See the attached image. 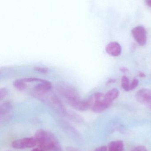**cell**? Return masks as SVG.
<instances>
[{
    "label": "cell",
    "instance_id": "7a4b0ae2",
    "mask_svg": "<svg viewBox=\"0 0 151 151\" xmlns=\"http://www.w3.org/2000/svg\"><path fill=\"white\" fill-rule=\"evenodd\" d=\"M57 91L66 101L72 106L81 99L78 92L72 86L66 84H61L57 86Z\"/></svg>",
    "mask_w": 151,
    "mask_h": 151
},
{
    "label": "cell",
    "instance_id": "2e32d148",
    "mask_svg": "<svg viewBox=\"0 0 151 151\" xmlns=\"http://www.w3.org/2000/svg\"><path fill=\"white\" fill-rule=\"evenodd\" d=\"M26 82H41L43 81V79H40L38 78H22Z\"/></svg>",
    "mask_w": 151,
    "mask_h": 151
},
{
    "label": "cell",
    "instance_id": "52a82bcc",
    "mask_svg": "<svg viewBox=\"0 0 151 151\" xmlns=\"http://www.w3.org/2000/svg\"><path fill=\"white\" fill-rule=\"evenodd\" d=\"M52 86L51 83L47 80H43L42 81L35 85L33 91L38 93H47L49 92L52 89Z\"/></svg>",
    "mask_w": 151,
    "mask_h": 151
},
{
    "label": "cell",
    "instance_id": "44dd1931",
    "mask_svg": "<svg viewBox=\"0 0 151 151\" xmlns=\"http://www.w3.org/2000/svg\"><path fill=\"white\" fill-rule=\"evenodd\" d=\"M145 2L147 6L151 8V0H145Z\"/></svg>",
    "mask_w": 151,
    "mask_h": 151
},
{
    "label": "cell",
    "instance_id": "8992f818",
    "mask_svg": "<svg viewBox=\"0 0 151 151\" xmlns=\"http://www.w3.org/2000/svg\"><path fill=\"white\" fill-rule=\"evenodd\" d=\"M112 104V102L103 98L102 99L96 102L90 109L94 112L96 113H100L110 107Z\"/></svg>",
    "mask_w": 151,
    "mask_h": 151
},
{
    "label": "cell",
    "instance_id": "7402d4cb",
    "mask_svg": "<svg viewBox=\"0 0 151 151\" xmlns=\"http://www.w3.org/2000/svg\"><path fill=\"white\" fill-rule=\"evenodd\" d=\"M120 70L123 73L126 72L128 71V70L127 68L124 67H121V68L120 69Z\"/></svg>",
    "mask_w": 151,
    "mask_h": 151
},
{
    "label": "cell",
    "instance_id": "9c48e42d",
    "mask_svg": "<svg viewBox=\"0 0 151 151\" xmlns=\"http://www.w3.org/2000/svg\"><path fill=\"white\" fill-rule=\"evenodd\" d=\"M12 109V105L9 101H5L0 104V116L1 119H8L10 113Z\"/></svg>",
    "mask_w": 151,
    "mask_h": 151
},
{
    "label": "cell",
    "instance_id": "5bb4252c",
    "mask_svg": "<svg viewBox=\"0 0 151 151\" xmlns=\"http://www.w3.org/2000/svg\"><path fill=\"white\" fill-rule=\"evenodd\" d=\"M9 91L7 88H2L0 89V100L2 101L6 98L8 95Z\"/></svg>",
    "mask_w": 151,
    "mask_h": 151
},
{
    "label": "cell",
    "instance_id": "e0dca14e",
    "mask_svg": "<svg viewBox=\"0 0 151 151\" xmlns=\"http://www.w3.org/2000/svg\"><path fill=\"white\" fill-rule=\"evenodd\" d=\"M139 81L137 79H134L132 81V82L130 84V90H133L134 89L138 86Z\"/></svg>",
    "mask_w": 151,
    "mask_h": 151
},
{
    "label": "cell",
    "instance_id": "4fadbf2b",
    "mask_svg": "<svg viewBox=\"0 0 151 151\" xmlns=\"http://www.w3.org/2000/svg\"><path fill=\"white\" fill-rule=\"evenodd\" d=\"M130 83L129 80L127 76H124L121 78V86L126 91L130 90Z\"/></svg>",
    "mask_w": 151,
    "mask_h": 151
},
{
    "label": "cell",
    "instance_id": "603a6c76",
    "mask_svg": "<svg viewBox=\"0 0 151 151\" xmlns=\"http://www.w3.org/2000/svg\"><path fill=\"white\" fill-rule=\"evenodd\" d=\"M31 151H44L42 149H41L40 148H35V149H33Z\"/></svg>",
    "mask_w": 151,
    "mask_h": 151
},
{
    "label": "cell",
    "instance_id": "9a60e30c",
    "mask_svg": "<svg viewBox=\"0 0 151 151\" xmlns=\"http://www.w3.org/2000/svg\"><path fill=\"white\" fill-rule=\"evenodd\" d=\"M34 69L36 71L41 73H44V74L48 73L49 72L48 69L46 68V67H38V66H37V67H35Z\"/></svg>",
    "mask_w": 151,
    "mask_h": 151
},
{
    "label": "cell",
    "instance_id": "cb8c5ba5",
    "mask_svg": "<svg viewBox=\"0 0 151 151\" xmlns=\"http://www.w3.org/2000/svg\"><path fill=\"white\" fill-rule=\"evenodd\" d=\"M139 76H140V77H145V76H146V75H145V74H144V73H139Z\"/></svg>",
    "mask_w": 151,
    "mask_h": 151
},
{
    "label": "cell",
    "instance_id": "ffe728a7",
    "mask_svg": "<svg viewBox=\"0 0 151 151\" xmlns=\"http://www.w3.org/2000/svg\"><path fill=\"white\" fill-rule=\"evenodd\" d=\"M116 81V80L114 79H110L108 80V81L106 82V84H109L110 83H113Z\"/></svg>",
    "mask_w": 151,
    "mask_h": 151
},
{
    "label": "cell",
    "instance_id": "5b68a950",
    "mask_svg": "<svg viewBox=\"0 0 151 151\" xmlns=\"http://www.w3.org/2000/svg\"><path fill=\"white\" fill-rule=\"evenodd\" d=\"M136 98L137 101L146 106L151 110V90L142 89L136 93Z\"/></svg>",
    "mask_w": 151,
    "mask_h": 151
},
{
    "label": "cell",
    "instance_id": "ac0fdd59",
    "mask_svg": "<svg viewBox=\"0 0 151 151\" xmlns=\"http://www.w3.org/2000/svg\"><path fill=\"white\" fill-rule=\"evenodd\" d=\"M131 151H148L147 149L144 146L142 145L137 146L135 147Z\"/></svg>",
    "mask_w": 151,
    "mask_h": 151
},
{
    "label": "cell",
    "instance_id": "d6986e66",
    "mask_svg": "<svg viewBox=\"0 0 151 151\" xmlns=\"http://www.w3.org/2000/svg\"><path fill=\"white\" fill-rule=\"evenodd\" d=\"M94 151H108V149H107V147L106 146H103L97 148Z\"/></svg>",
    "mask_w": 151,
    "mask_h": 151
},
{
    "label": "cell",
    "instance_id": "3957f363",
    "mask_svg": "<svg viewBox=\"0 0 151 151\" xmlns=\"http://www.w3.org/2000/svg\"><path fill=\"white\" fill-rule=\"evenodd\" d=\"M12 147L17 150L32 148L38 145V142L35 137H25L16 140L12 143Z\"/></svg>",
    "mask_w": 151,
    "mask_h": 151
},
{
    "label": "cell",
    "instance_id": "277c9868",
    "mask_svg": "<svg viewBox=\"0 0 151 151\" xmlns=\"http://www.w3.org/2000/svg\"><path fill=\"white\" fill-rule=\"evenodd\" d=\"M132 34L137 42L141 46H144L147 42V32L142 26L136 27L132 30Z\"/></svg>",
    "mask_w": 151,
    "mask_h": 151
},
{
    "label": "cell",
    "instance_id": "30bf717a",
    "mask_svg": "<svg viewBox=\"0 0 151 151\" xmlns=\"http://www.w3.org/2000/svg\"><path fill=\"white\" fill-rule=\"evenodd\" d=\"M108 151H124L123 142L120 140L111 142L108 145Z\"/></svg>",
    "mask_w": 151,
    "mask_h": 151
},
{
    "label": "cell",
    "instance_id": "6da1fadb",
    "mask_svg": "<svg viewBox=\"0 0 151 151\" xmlns=\"http://www.w3.org/2000/svg\"><path fill=\"white\" fill-rule=\"evenodd\" d=\"M34 137L38 146L44 151H62L58 140L51 132L39 129L35 132Z\"/></svg>",
    "mask_w": 151,
    "mask_h": 151
},
{
    "label": "cell",
    "instance_id": "ba28073f",
    "mask_svg": "<svg viewBox=\"0 0 151 151\" xmlns=\"http://www.w3.org/2000/svg\"><path fill=\"white\" fill-rule=\"evenodd\" d=\"M121 47L117 42L109 43L105 47V51L108 55L113 57L120 55L121 53Z\"/></svg>",
    "mask_w": 151,
    "mask_h": 151
},
{
    "label": "cell",
    "instance_id": "8fae6325",
    "mask_svg": "<svg viewBox=\"0 0 151 151\" xmlns=\"http://www.w3.org/2000/svg\"><path fill=\"white\" fill-rule=\"evenodd\" d=\"M119 96V91L117 88H113L109 91L104 95L103 98L105 99L113 102Z\"/></svg>",
    "mask_w": 151,
    "mask_h": 151
},
{
    "label": "cell",
    "instance_id": "7c38bea8",
    "mask_svg": "<svg viewBox=\"0 0 151 151\" xmlns=\"http://www.w3.org/2000/svg\"><path fill=\"white\" fill-rule=\"evenodd\" d=\"M13 86L18 90L23 91L27 88V82H25L23 79H19L15 80L13 82Z\"/></svg>",
    "mask_w": 151,
    "mask_h": 151
}]
</instances>
